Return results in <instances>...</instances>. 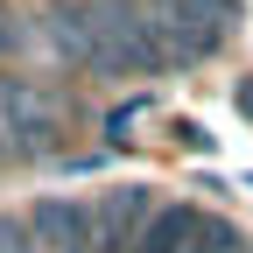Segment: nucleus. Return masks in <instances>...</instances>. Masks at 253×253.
<instances>
[{
  "label": "nucleus",
  "instance_id": "1",
  "mask_svg": "<svg viewBox=\"0 0 253 253\" xmlns=\"http://www.w3.org/2000/svg\"><path fill=\"white\" fill-rule=\"evenodd\" d=\"M0 126H7V148L14 155H49L56 134H63V113L42 99V84L0 78Z\"/></svg>",
  "mask_w": 253,
  "mask_h": 253
},
{
  "label": "nucleus",
  "instance_id": "6",
  "mask_svg": "<svg viewBox=\"0 0 253 253\" xmlns=\"http://www.w3.org/2000/svg\"><path fill=\"white\" fill-rule=\"evenodd\" d=\"M155 113V99H126V106H113V120H106V134L113 141H134V126Z\"/></svg>",
  "mask_w": 253,
  "mask_h": 253
},
{
  "label": "nucleus",
  "instance_id": "7",
  "mask_svg": "<svg viewBox=\"0 0 253 253\" xmlns=\"http://www.w3.org/2000/svg\"><path fill=\"white\" fill-rule=\"evenodd\" d=\"M0 253H42L36 232H28V218H0Z\"/></svg>",
  "mask_w": 253,
  "mask_h": 253
},
{
  "label": "nucleus",
  "instance_id": "4",
  "mask_svg": "<svg viewBox=\"0 0 253 253\" xmlns=\"http://www.w3.org/2000/svg\"><path fill=\"white\" fill-rule=\"evenodd\" d=\"M197 232H204V211L197 204H155V218L141 225L134 253H190Z\"/></svg>",
  "mask_w": 253,
  "mask_h": 253
},
{
  "label": "nucleus",
  "instance_id": "9",
  "mask_svg": "<svg viewBox=\"0 0 253 253\" xmlns=\"http://www.w3.org/2000/svg\"><path fill=\"white\" fill-rule=\"evenodd\" d=\"M232 106H239V113H246V120H253V78H246V84H239V91H232Z\"/></svg>",
  "mask_w": 253,
  "mask_h": 253
},
{
  "label": "nucleus",
  "instance_id": "8",
  "mask_svg": "<svg viewBox=\"0 0 253 253\" xmlns=\"http://www.w3.org/2000/svg\"><path fill=\"white\" fill-rule=\"evenodd\" d=\"M14 49H21V28H14V21H7V7H0V63H7V56H14Z\"/></svg>",
  "mask_w": 253,
  "mask_h": 253
},
{
  "label": "nucleus",
  "instance_id": "5",
  "mask_svg": "<svg viewBox=\"0 0 253 253\" xmlns=\"http://www.w3.org/2000/svg\"><path fill=\"white\" fill-rule=\"evenodd\" d=\"M155 7H169V14H190V21H204V28H225L239 21V0H155Z\"/></svg>",
  "mask_w": 253,
  "mask_h": 253
},
{
  "label": "nucleus",
  "instance_id": "2",
  "mask_svg": "<svg viewBox=\"0 0 253 253\" xmlns=\"http://www.w3.org/2000/svg\"><path fill=\"white\" fill-rule=\"evenodd\" d=\"M148 218H155V190H148V183H113V190H99V204H91L99 253H134V239H141Z\"/></svg>",
  "mask_w": 253,
  "mask_h": 253
},
{
  "label": "nucleus",
  "instance_id": "3",
  "mask_svg": "<svg viewBox=\"0 0 253 253\" xmlns=\"http://www.w3.org/2000/svg\"><path fill=\"white\" fill-rule=\"evenodd\" d=\"M28 232L42 253H99V225H91V204L78 197H42L28 211Z\"/></svg>",
  "mask_w": 253,
  "mask_h": 253
}]
</instances>
